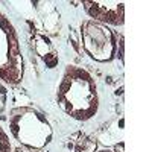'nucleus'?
<instances>
[{"label": "nucleus", "instance_id": "obj_3", "mask_svg": "<svg viewBox=\"0 0 152 152\" xmlns=\"http://www.w3.org/2000/svg\"><path fill=\"white\" fill-rule=\"evenodd\" d=\"M24 78V58L15 28L0 11V81L18 85Z\"/></svg>", "mask_w": 152, "mask_h": 152}, {"label": "nucleus", "instance_id": "obj_6", "mask_svg": "<svg viewBox=\"0 0 152 152\" xmlns=\"http://www.w3.org/2000/svg\"><path fill=\"white\" fill-rule=\"evenodd\" d=\"M32 46H34V50L35 53L40 56L47 69H55L59 62V58L56 55V50L50 41V38L44 34H40V32H35L32 35Z\"/></svg>", "mask_w": 152, "mask_h": 152}, {"label": "nucleus", "instance_id": "obj_9", "mask_svg": "<svg viewBox=\"0 0 152 152\" xmlns=\"http://www.w3.org/2000/svg\"><path fill=\"white\" fill-rule=\"evenodd\" d=\"M0 152H12V145L9 140V135L0 125Z\"/></svg>", "mask_w": 152, "mask_h": 152}, {"label": "nucleus", "instance_id": "obj_4", "mask_svg": "<svg viewBox=\"0 0 152 152\" xmlns=\"http://www.w3.org/2000/svg\"><path fill=\"white\" fill-rule=\"evenodd\" d=\"M79 41L84 52L93 61L107 64L114 61L117 55V38L116 34L107 24L94 20L82 21L79 28Z\"/></svg>", "mask_w": 152, "mask_h": 152}, {"label": "nucleus", "instance_id": "obj_7", "mask_svg": "<svg viewBox=\"0 0 152 152\" xmlns=\"http://www.w3.org/2000/svg\"><path fill=\"white\" fill-rule=\"evenodd\" d=\"M73 138H76V140H73V152H96V140L93 137L87 135V134H76L73 135Z\"/></svg>", "mask_w": 152, "mask_h": 152}, {"label": "nucleus", "instance_id": "obj_10", "mask_svg": "<svg viewBox=\"0 0 152 152\" xmlns=\"http://www.w3.org/2000/svg\"><path fill=\"white\" fill-rule=\"evenodd\" d=\"M6 104H8V88L2 81H0V114L5 111Z\"/></svg>", "mask_w": 152, "mask_h": 152}, {"label": "nucleus", "instance_id": "obj_12", "mask_svg": "<svg viewBox=\"0 0 152 152\" xmlns=\"http://www.w3.org/2000/svg\"><path fill=\"white\" fill-rule=\"evenodd\" d=\"M96 152H113V151H110V149H100V151H96Z\"/></svg>", "mask_w": 152, "mask_h": 152}, {"label": "nucleus", "instance_id": "obj_11", "mask_svg": "<svg viewBox=\"0 0 152 152\" xmlns=\"http://www.w3.org/2000/svg\"><path fill=\"white\" fill-rule=\"evenodd\" d=\"M69 41L72 43V47L76 50V52H79V44H81V41H79V38H76V34L72 31L70 32V35H69Z\"/></svg>", "mask_w": 152, "mask_h": 152}, {"label": "nucleus", "instance_id": "obj_8", "mask_svg": "<svg viewBox=\"0 0 152 152\" xmlns=\"http://www.w3.org/2000/svg\"><path fill=\"white\" fill-rule=\"evenodd\" d=\"M43 26L46 29V32L55 34L59 29V12L50 6L46 12H43Z\"/></svg>", "mask_w": 152, "mask_h": 152}, {"label": "nucleus", "instance_id": "obj_2", "mask_svg": "<svg viewBox=\"0 0 152 152\" xmlns=\"http://www.w3.org/2000/svg\"><path fill=\"white\" fill-rule=\"evenodd\" d=\"M8 126L15 140L32 151L44 149L53 138V129L49 119L34 107L21 105L12 108Z\"/></svg>", "mask_w": 152, "mask_h": 152}, {"label": "nucleus", "instance_id": "obj_5", "mask_svg": "<svg viewBox=\"0 0 152 152\" xmlns=\"http://www.w3.org/2000/svg\"><path fill=\"white\" fill-rule=\"evenodd\" d=\"M85 12L97 23L122 26L125 23V3L123 2H82Z\"/></svg>", "mask_w": 152, "mask_h": 152}, {"label": "nucleus", "instance_id": "obj_1", "mask_svg": "<svg viewBox=\"0 0 152 152\" xmlns=\"http://www.w3.org/2000/svg\"><path fill=\"white\" fill-rule=\"evenodd\" d=\"M56 104L75 120L93 119L99 110V94L91 73L81 66L67 64L56 87Z\"/></svg>", "mask_w": 152, "mask_h": 152}]
</instances>
